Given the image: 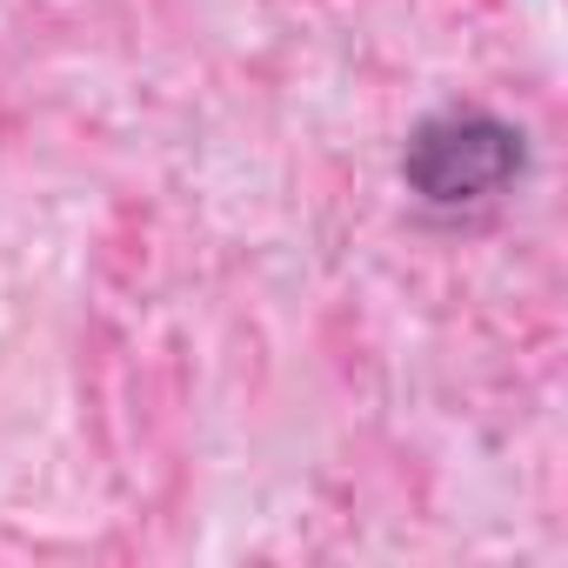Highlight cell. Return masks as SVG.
I'll list each match as a JSON object with an SVG mask.
<instances>
[{"label": "cell", "mask_w": 568, "mask_h": 568, "mask_svg": "<svg viewBox=\"0 0 568 568\" xmlns=\"http://www.w3.org/2000/svg\"><path fill=\"white\" fill-rule=\"evenodd\" d=\"M521 161H528L521 128L481 108H442L408 134L402 181L428 207H475V201H495L521 174Z\"/></svg>", "instance_id": "cell-1"}]
</instances>
